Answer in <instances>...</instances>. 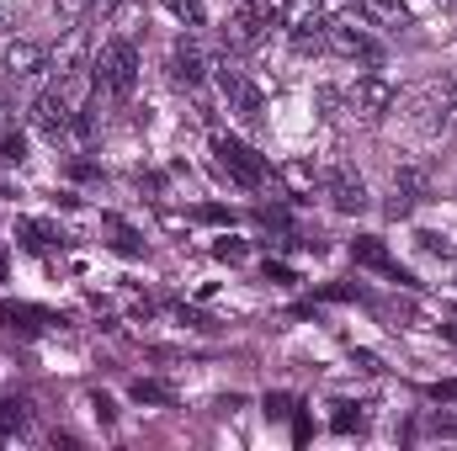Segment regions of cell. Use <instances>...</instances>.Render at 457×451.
Masks as SVG:
<instances>
[{
    "label": "cell",
    "instance_id": "cell-27",
    "mask_svg": "<svg viewBox=\"0 0 457 451\" xmlns=\"http://www.w3.org/2000/svg\"><path fill=\"white\" fill-rule=\"evenodd\" d=\"M266 282H282V287H287V282H293V271H287V266H271V260H266Z\"/></svg>",
    "mask_w": 457,
    "mask_h": 451
},
{
    "label": "cell",
    "instance_id": "cell-23",
    "mask_svg": "<svg viewBox=\"0 0 457 451\" xmlns=\"http://www.w3.org/2000/svg\"><path fill=\"white\" fill-rule=\"evenodd\" d=\"M431 436H447V441H457V414H431Z\"/></svg>",
    "mask_w": 457,
    "mask_h": 451
},
{
    "label": "cell",
    "instance_id": "cell-11",
    "mask_svg": "<svg viewBox=\"0 0 457 451\" xmlns=\"http://www.w3.org/2000/svg\"><path fill=\"white\" fill-rule=\"evenodd\" d=\"M43 64H48V53H43L37 43H27V37L5 43V75H16V80H21V75H37Z\"/></svg>",
    "mask_w": 457,
    "mask_h": 451
},
{
    "label": "cell",
    "instance_id": "cell-9",
    "mask_svg": "<svg viewBox=\"0 0 457 451\" xmlns=\"http://www.w3.org/2000/svg\"><path fill=\"white\" fill-rule=\"evenodd\" d=\"M420 197H426V176L420 170H399L394 176V197H388V218H404Z\"/></svg>",
    "mask_w": 457,
    "mask_h": 451
},
{
    "label": "cell",
    "instance_id": "cell-6",
    "mask_svg": "<svg viewBox=\"0 0 457 451\" xmlns=\"http://www.w3.org/2000/svg\"><path fill=\"white\" fill-rule=\"evenodd\" d=\"M203 75H208L203 48H197L192 37H181V43L170 48V80H176V86H187V91H197V86H203Z\"/></svg>",
    "mask_w": 457,
    "mask_h": 451
},
{
    "label": "cell",
    "instance_id": "cell-2",
    "mask_svg": "<svg viewBox=\"0 0 457 451\" xmlns=\"http://www.w3.org/2000/svg\"><path fill=\"white\" fill-rule=\"evenodd\" d=\"M213 154H219V165H224V176H234L245 192H255V186H266V160L250 149V144H239V138H213Z\"/></svg>",
    "mask_w": 457,
    "mask_h": 451
},
{
    "label": "cell",
    "instance_id": "cell-1",
    "mask_svg": "<svg viewBox=\"0 0 457 451\" xmlns=\"http://www.w3.org/2000/svg\"><path fill=\"white\" fill-rule=\"evenodd\" d=\"M91 75H96V91H107V96H133V86H138V53H133V43H128V37L102 43V53L91 59Z\"/></svg>",
    "mask_w": 457,
    "mask_h": 451
},
{
    "label": "cell",
    "instance_id": "cell-15",
    "mask_svg": "<svg viewBox=\"0 0 457 451\" xmlns=\"http://www.w3.org/2000/svg\"><path fill=\"white\" fill-rule=\"evenodd\" d=\"M107 228H112V250H122V255H144V239H138V228H128L122 218H107Z\"/></svg>",
    "mask_w": 457,
    "mask_h": 451
},
{
    "label": "cell",
    "instance_id": "cell-10",
    "mask_svg": "<svg viewBox=\"0 0 457 451\" xmlns=\"http://www.w3.org/2000/svg\"><path fill=\"white\" fill-rule=\"evenodd\" d=\"M394 102H399V96H394L388 80H378V75H361V80H356V107H361L367 117H383Z\"/></svg>",
    "mask_w": 457,
    "mask_h": 451
},
{
    "label": "cell",
    "instance_id": "cell-25",
    "mask_svg": "<svg viewBox=\"0 0 457 451\" xmlns=\"http://www.w3.org/2000/svg\"><path fill=\"white\" fill-rule=\"evenodd\" d=\"M351 361H356V366H361V372H383V361H378V356H372V350H351Z\"/></svg>",
    "mask_w": 457,
    "mask_h": 451
},
{
    "label": "cell",
    "instance_id": "cell-5",
    "mask_svg": "<svg viewBox=\"0 0 457 451\" xmlns=\"http://www.w3.org/2000/svg\"><path fill=\"white\" fill-rule=\"evenodd\" d=\"M32 122H37L48 138L70 133V127H75V107H70V96H64V91H43V96L32 102Z\"/></svg>",
    "mask_w": 457,
    "mask_h": 451
},
{
    "label": "cell",
    "instance_id": "cell-18",
    "mask_svg": "<svg viewBox=\"0 0 457 451\" xmlns=\"http://www.w3.org/2000/svg\"><path fill=\"white\" fill-rule=\"evenodd\" d=\"M165 5H170V11H176V16H181V21H187V32H192V27H203V21H208V11H203V0H165Z\"/></svg>",
    "mask_w": 457,
    "mask_h": 451
},
{
    "label": "cell",
    "instance_id": "cell-19",
    "mask_svg": "<svg viewBox=\"0 0 457 451\" xmlns=\"http://www.w3.org/2000/svg\"><path fill=\"white\" fill-rule=\"evenodd\" d=\"M21 160H27L21 133H5V138H0V165H21Z\"/></svg>",
    "mask_w": 457,
    "mask_h": 451
},
{
    "label": "cell",
    "instance_id": "cell-7",
    "mask_svg": "<svg viewBox=\"0 0 457 451\" xmlns=\"http://www.w3.org/2000/svg\"><path fill=\"white\" fill-rule=\"evenodd\" d=\"M325 192H330V202H336V213H361V208H367V181H361V176H356V170H330V186H325Z\"/></svg>",
    "mask_w": 457,
    "mask_h": 451
},
{
    "label": "cell",
    "instance_id": "cell-16",
    "mask_svg": "<svg viewBox=\"0 0 457 451\" xmlns=\"http://www.w3.org/2000/svg\"><path fill=\"white\" fill-rule=\"evenodd\" d=\"M133 404H176V393H170L165 382H149V377H138V382H133Z\"/></svg>",
    "mask_w": 457,
    "mask_h": 451
},
{
    "label": "cell",
    "instance_id": "cell-14",
    "mask_svg": "<svg viewBox=\"0 0 457 451\" xmlns=\"http://www.w3.org/2000/svg\"><path fill=\"white\" fill-rule=\"evenodd\" d=\"M361 11L383 27H410V5L404 0H361Z\"/></svg>",
    "mask_w": 457,
    "mask_h": 451
},
{
    "label": "cell",
    "instance_id": "cell-20",
    "mask_svg": "<svg viewBox=\"0 0 457 451\" xmlns=\"http://www.w3.org/2000/svg\"><path fill=\"white\" fill-rule=\"evenodd\" d=\"M54 11H59L64 21H80L86 11H96V0H54Z\"/></svg>",
    "mask_w": 457,
    "mask_h": 451
},
{
    "label": "cell",
    "instance_id": "cell-12",
    "mask_svg": "<svg viewBox=\"0 0 457 451\" xmlns=\"http://www.w3.org/2000/svg\"><path fill=\"white\" fill-rule=\"evenodd\" d=\"M0 319L11 324V330H21V335H32V330H43V324H54L43 308H21V303H0Z\"/></svg>",
    "mask_w": 457,
    "mask_h": 451
},
{
    "label": "cell",
    "instance_id": "cell-21",
    "mask_svg": "<svg viewBox=\"0 0 457 451\" xmlns=\"http://www.w3.org/2000/svg\"><path fill=\"white\" fill-rule=\"evenodd\" d=\"M293 409H298V398H287V393H271V398H266V414H271V420H282V414H293Z\"/></svg>",
    "mask_w": 457,
    "mask_h": 451
},
{
    "label": "cell",
    "instance_id": "cell-26",
    "mask_svg": "<svg viewBox=\"0 0 457 451\" xmlns=\"http://www.w3.org/2000/svg\"><path fill=\"white\" fill-rule=\"evenodd\" d=\"M287 181H293V186H309L314 176H309V165H287Z\"/></svg>",
    "mask_w": 457,
    "mask_h": 451
},
{
    "label": "cell",
    "instance_id": "cell-4",
    "mask_svg": "<svg viewBox=\"0 0 457 451\" xmlns=\"http://www.w3.org/2000/svg\"><path fill=\"white\" fill-rule=\"evenodd\" d=\"M271 5L266 11H234L224 21V48H234V53H245V48H255L261 37H266V27H271Z\"/></svg>",
    "mask_w": 457,
    "mask_h": 451
},
{
    "label": "cell",
    "instance_id": "cell-30",
    "mask_svg": "<svg viewBox=\"0 0 457 451\" xmlns=\"http://www.w3.org/2000/svg\"><path fill=\"white\" fill-rule=\"evenodd\" d=\"M0 282H5V250H0Z\"/></svg>",
    "mask_w": 457,
    "mask_h": 451
},
{
    "label": "cell",
    "instance_id": "cell-24",
    "mask_svg": "<svg viewBox=\"0 0 457 451\" xmlns=\"http://www.w3.org/2000/svg\"><path fill=\"white\" fill-rule=\"evenodd\" d=\"M431 398H436V404H457V377H447V382H431Z\"/></svg>",
    "mask_w": 457,
    "mask_h": 451
},
{
    "label": "cell",
    "instance_id": "cell-13",
    "mask_svg": "<svg viewBox=\"0 0 457 451\" xmlns=\"http://www.w3.org/2000/svg\"><path fill=\"white\" fill-rule=\"evenodd\" d=\"M330 16H325V5L320 0H293V11H287V27L293 32H320Z\"/></svg>",
    "mask_w": 457,
    "mask_h": 451
},
{
    "label": "cell",
    "instance_id": "cell-31",
    "mask_svg": "<svg viewBox=\"0 0 457 451\" xmlns=\"http://www.w3.org/2000/svg\"><path fill=\"white\" fill-rule=\"evenodd\" d=\"M0 133H5V102H0Z\"/></svg>",
    "mask_w": 457,
    "mask_h": 451
},
{
    "label": "cell",
    "instance_id": "cell-17",
    "mask_svg": "<svg viewBox=\"0 0 457 451\" xmlns=\"http://www.w3.org/2000/svg\"><path fill=\"white\" fill-rule=\"evenodd\" d=\"M341 436H351V430H361L367 425V414H361V404H336V420H330Z\"/></svg>",
    "mask_w": 457,
    "mask_h": 451
},
{
    "label": "cell",
    "instance_id": "cell-22",
    "mask_svg": "<svg viewBox=\"0 0 457 451\" xmlns=\"http://www.w3.org/2000/svg\"><path fill=\"white\" fill-rule=\"evenodd\" d=\"M213 255H219V260H245V239H219Z\"/></svg>",
    "mask_w": 457,
    "mask_h": 451
},
{
    "label": "cell",
    "instance_id": "cell-8",
    "mask_svg": "<svg viewBox=\"0 0 457 451\" xmlns=\"http://www.w3.org/2000/svg\"><path fill=\"white\" fill-rule=\"evenodd\" d=\"M351 260H356V266H372V271H383V276H394V282H415V276H404V271L388 260L383 239H372V234H367V239H351Z\"/></svg>",
    "mask_w": 457,
    "mask_h": 451
},
{
    "label": "cell",
    "instance_id": "cell-3",
    "mask_svg": "<svg viewBox=\"0 0 457 451\" xmlns=\"http://www.w3.org/2000/svg\"><path fill=\"white\" fill-rule=\"evenodd\" d=\"M325 43L341 53V59H361V64H383V48L356 27V16H336V21H325Z\"/></svg>",
    "mask_w": 457,
    "mask_h": 451
},
{
    "label": "cell",
    "instance_id": "cell-28",
    "mask_svg": "<svg viewBox=\"0 0 457 451\" xmlns=\"http://www.w3.org/2000/svg\"><path fill=\"white\" fill-rule=\"evenodd\" d=\"M91 409H96L102 420H112V398H107V393H96V398H91Z\"/></svg>",
    "mask_w": 457,
    "mask_h": 451
},
{
    "label": "cell",
    "instance_id": "cell-29",
    "mask_svg": "<svg viewBox=\"0 0 457 451\" xmlns=\"http://www.w3.org/2000/svg\"><path fill=\"white\" fill-rule=\"evenodd\" d=\"M117 5H122V0H96V11H117Z\"/></svg>",
    "mask_w": 457,
    "mask_h": 451
}]
</instances>
